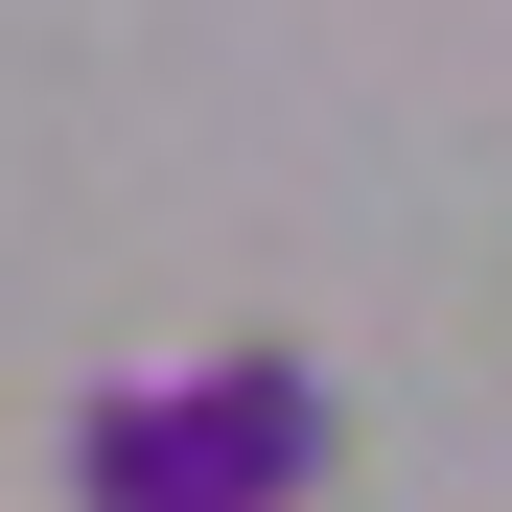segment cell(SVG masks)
<instances>
[{"mask_svg":"<svg viewBox=\"0 0 512 512\" xmlns=\"http://www.w3.org/2000/svg\"><path fill=\"white\" fill-rule=\"evenodd\" d=\"M163 396H187L210 512H303V466H326V373L303 350H210V373H163Z\"/></svg>","mask_w":512,"mask_h":512,"instance_id":"obj_1","label":"cell"}]
</instances>
